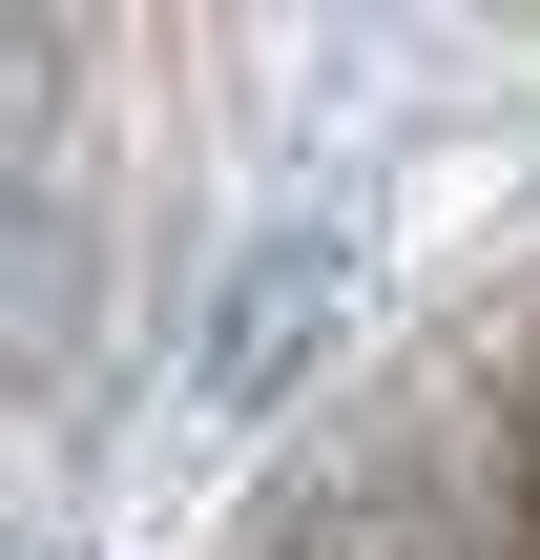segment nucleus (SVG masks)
<instances>
[{
    "label": "nucleus",
    "instance_id": "1",
    "mask_svg": "<svg viewBox=\"0 0 540 560\" xmlns=\"http://www.w3.org/2000/svg\"><path fill=\"white\" fill-rule=\"evenodd\" d=\"M520 520H540V457H520V416L479 395V416L395 436L375 478H333L271 560H520Z\"/></svg>",
    "mask_w": 540,
    "mask_h": 560
},
{
    "label": "nucleus",
    "instance_id": "2",
    "mask_svg": "<svg viewBox=\"0 0 540 560\" xmlns=\"http://www.w3.org/2000/svg\"><path fill=\"white\" fill-rule=\"evenodd\" d=\"M333 312H354V249H333V229H271V249L208 291V353H187V374H208V416H271V395L333 353Z\"/></svg>",
    "mask_w": 540,
    "mask_h": 560
},
{
    "label": "nucleus",
    "instance_id": "3",
    "mask_svg": "<svg viewBox=\"0 0 540 560\" xmlns=\"http://www.w3.org/2000/svg\"><path fill=\"white\" fill-rule=\"evenodd\" d=\"M42 104H62V21H21V0H0V145H21Z\"/></svg>",
    "mask_w": 540,
    "mask_h": 560
},
{
    "label": "nucleus",
    "instance_id": "4",
    "mask_svg": "<svg viewBox=\"0 0 540 560\" xmlns=\"http://www.w3.org/2000/svg\"><path fill=\"white\" fill-rule=\"evenodd\" d=\"M499 416H520V457H540V395H499Z\"/></svg>",
    "mask_w": 540,
    "mask_h": 560
}]
</instances>
